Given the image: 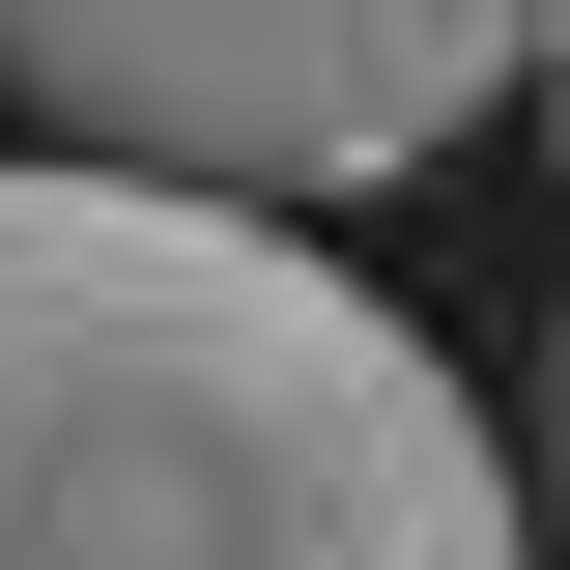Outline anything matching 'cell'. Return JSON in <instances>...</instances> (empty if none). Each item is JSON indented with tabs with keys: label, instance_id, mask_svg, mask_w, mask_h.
I'll list each match as a JSON object with an SVG mask.
<instances>
[{
	"label": "cell",
	"instance_id": "cell-1",
	"mask_svg": "<svg viewBox=\"0 0 570 570\" xmlns=\"http://www.w3.org/2000/svg\"><path fill=\"white\" fill-rule=\"evenodd\" d=\"M0 570H542V513L314 228L0 171Z\"/></svg>",
	"mask_w": 570,
	"mask_h": 570
},
{
	"label": "cell",
	"instance_id": "cell-2",
	"mask_svg": "<svg viewBox=\"0 0 570 570\" xmlns=\"http://www.w3.org/2000/svg\"><path fill=\"white\" fill-rule=\"evenodd\" d=\"M513 58H542V0H0L29 171H142L228 228H314L428 142H485Z\"/></svg>",
	"mask_w": 570,
	"mask_h": 570
},
{
	"label": "cell",
	"instance_id": "cell-3",
	"mask_svg": "<svg viewBox=\"0 0 570 570\" xmlns=\"http://www.w3.org/2000/svg\"><path fill=\"white\" fill-rule=\"evenodd\" d=\"M513 513H542V570H570V314H542V428H513Z\"/></svg>",
	"mask_w": 570,
	"mask_h": 570
},
{
	"label": "cell",
	"instance_id": "cell-4",
	"mask_svg": "<svg viewBox=\"0 0 570 570\" xmlns=\"http://www.w3.org/2000/svg\"><path fill=\"white\" fill-rule=\"evenodd\" d=\"M542 115H570V86H542Z\"/></svg>",
	"mask_w": 570,
	"mask_h": 570
}]
</instances>
